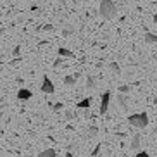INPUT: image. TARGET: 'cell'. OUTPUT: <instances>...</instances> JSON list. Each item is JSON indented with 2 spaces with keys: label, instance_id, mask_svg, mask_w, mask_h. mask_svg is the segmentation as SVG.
Segmentation results:
<instances>
[{
  "label": "cell",
  "instance_id": "cell-12",
  "mask_svg": "<svg viewBox=\"0 0 157 157\" xmlns=\"http://www.w3.org/2000/svg\"><path fill=\"white\" fill-rule=\"evenodd\" d=\"M109 69H111V71H112V74H116L117 78L121 76V67H119V64H116V62H111V64H109Z\"/></svg>",
  "mask_w": 157,
  "mask_h": 157
},
{
  "label": "cell",
  "instance_id": "cell-20",
  "mask_svg": "<svg viewBox=\"0 0 157 157\" xmlns=\"http://www.w3.org/2000/svg\"><path fill=\"white\" fill-rule=\"evenodd\" d=\"M19 54H21V48H19V47H16L14 50H12V56H14V57H19Z\"/></svg>",
  "mask_w": 157,
  "mask_h": 157
},
{
  "label": "cell",
  "instance_id": "cell-2",
  "mask_svg": "<svg viewBox=\"0 0 157 157\" xmlns=\"http://www.w3.org/2000/svg\"><path fill=\"white\" fill-rule=\"evenodd\" d=\"M128 121L131 126L143 129V128H147V124H148V116H147V112H138V114H131L128 117Z\"/></svg>",
  "mask_w": 157,
  "mask_h": 157
},
{
  "label": "cell",
  "instance_id": "cell-6",
  "mask_svg": "<svg viewBox=\"0 0 157 157\" xmlns=\"http://www.w3.org/2000/svg\"><path fill=\"white\" fill-rule=\"evenodd\" d=\"M78 78H79V73L73 74V76H66V78H64V85H66V86H74V85L78 83Z\"/></svg>",
  "mask_w": 157,
  "mask_h": 157
},
{
  "label": "cell",
  "instance_id": "cell-11",
  "mask_svg": "<svg viewBox=\"0 0 157 157\" xmlns=\"http://www.w3.org/2000/svg\"><path fill=\"white\" fill-rule=\"evenodd\" d=\"M38 157H57V152L54 150V148H47V150H43V152L38 154Z\"/></svg>",
  "mask_w": 157,
  "mask_h": 157
},
{
  "label": "cell",
  "instance_id": "cell-13",
  "mask_svg": "<svg viewBox=\"0 0 157 157\" xmlns=\"http://www.w3.org/2000/svg\"><path fill=\"white\" fill-rule=\"evenodd\" d=\"M86 88L88 90H93V88H95V78H93V76H88L86 78Z\"/></svg>",
  "mask_w": 157,
  "mask_h": 157
},
{
  "label": "cell",
  "instance_id": "cell-24",
  "mask_svg": "<svg viewBox=\"0 0 157 157\" xmlns=\"http://www.w3.org/2000/svg\"><path fill=\"white\" fill-rule=\"evenodd\" d=\"M57 2H59L60 5H66V0H57Z\"/></svg>",
  "mask_w": 157,
  "mask_h": 157
},
{
  "label": "cell",
  "instance_id": "cell-19",
  "mask_svg": "<svg viewBox=\"0 0 157 157\" xmlns=\"http://www.w3.org/2000/svg\"><path fill=\"white\" fill-rule=\"evenodd\" d=\"M60 64H62V57L59 56V59H56V62H54V67L57 69V67H60Z\"/></svg>",
  "mask_w": 157,
  "mask_h": 157
},
{
  "label": "cell",
  "instance_id": "cell-5",
  "mask_svg": "<svg viewBox=\"0 0 157 157\" xmlns=\"http://www.w3.org/2000/svg\"><path fill=\"white\" fill-rule=\"evenodd\" d=\"M33 97V92H29L28 88H21L17 92V98L19 100H29Z\"/></svg>",
  "mask_w": 157,
  "mask_h": 157
},
{
  "label": "cell",
  "instance_id": "cell-15",
  "mask_svg": "<svg viewBox=\"0 0 157 157\" xmlns=\"http://www.w3.org/2000/svg\"><path fill=\"white\" fill-rule=\"evenodd\" d=\"M117 90H119L121 93H129V92H131V86H129V85H121Z\"/></svg>",
  "mask_w": 157,
  "mask_h": 157
},
{
  "label": "cell",
  "instance_id": "cell-14",
  "mask_svg": "<svg viewBox=\"0 0 157 157\" xmlns=\"http://www.w3.org/2000/svg\"><path fill=\"white\" fill-rule=\"evenodd\" d=\"M97 133H98V128L97 126H90V128H88V136H97Z\"/></svg>",
  "mask_w": 157,
  "mask_h": 157
},
{
  "label": "cell",
  "instance_id": "cell-23",
  "mask_svg": "<svg viewBox=\"0 0 157 157\" xmlns=\"http://www.w3.org/2000/svg\"><path fill=\"white\" fill-rule=\"evenodd\" d=\"M136 157H148L147 152H136Z\"/></svg>",
  "mask_w": 157,
  "mask_h": 157
},
{
  "label": "cell",
  "instance_id": "cell-27",
  "mask_svg": "<svg viewBox=\"0 0 157 157\" xmlns=\"http://www.w3.org/2000/svg\"><path fill=\"white\" fill-rule=\"evenodd\" d=\"M155 45H157V43H155Z\"/></svg>",
  "mask_w": 157,
  "mask_h": 157
},
{
  "label": "cell",
  "instance_id": "cell-21",
  "mask_svg": "<svg viewBox=\"0 0 157 157\" xmlns=\"http://www.w3.org/2000/svg\"><path fill=\"white\" fill-rule=\"evenodd\" d=\"M73 31H74V29L71 28V26H67V28L64 29V36H67V35H71V33H73Z\"/></svg>",
  "mask_w": 157,
  "mask_h": 157
},
{
  "label": "cell",
  "instance_id": "cell-26",
  "mask_svg": "<svg viewBox=\"0 0 157 157\" xmlns=\"http://www.w3.org/2000/svg\"><path fill=\"white\" fill-rule=\"evenodd\" d=\"M0 19H2V12H0Z\"/></svg>",
  "mask_w": 157,
  "mask_h": 157
},
{
  "label": "cell",
  "instance_id": "cell-3",
  "mask_svg": "<svg viewBox=\"0 0 157 157\" xmlns=\"http://www.w3.org/2000/svg\"><path fill=\"white\" fill-rule=\"evenodd\" d=\"M109 102H111V92H104L102 93V98H100V109H98V112L102 116L105 114L107 109H109Z\"/></svg>",
  "mask_w": 157,
  "mask_h": 157
},
{
  "label": "cell",
  "instance_id": "cell-10",
  "mask_svg": "<svg viewBox=\"0 0 157 157\" xmlns=\"http://www.w3.org/2000/svg\"><path fill=\"white\" fill-rule=\"evenodd\" d=\"M57 52H59V56H60V57H66V59H71V57H74L73 52H71L69 48H64V47H60Z\"/></svg>",
  "mask_w": 157,
  "mask_h": 157
},
{
  "label": "cell",
  "instance_id": "cell-18",
  "mask_svg": "<svg viewBox=\"0 0 157 157\" xmlns=\"http://www.w3.org/2000/svg\"><path fill=\"white\" fill-rule=\"evenodd\" d=\"M50 105H52L54 111H60V109H62V104H60V102H57V104H50Z\"/></svg>",
  "mask_w": 157,
  "mask_h": 157
},
{
  "label": "cell",
  "instance_id": "cell-4",
  "mask_svg": "<svg viewBox=\"0 0 157 157\" xmlns=\"http://www.w3.org/2000/svg\"><path fill=\"white\" fill-rule=\"evenodd\" d=\"M42 92L43 93H48V95L56 92V86H54V83H52V79L47 78V76L43 78V81H42Z\"/></svg>",
  "mask_w": 157,
  "mask_h": 157
},
{
  "label": "cell",
  "instance_id": "cell-22",
  "mask_svg": "<svg viewBox=\"0 0 157 157\" xmlns=\"http://www.w3.org/2000/svg\"><path fill=\"white\" fill-rule=\"evenodd\" d=\"M43 29H45V31H52V29H54V26H52V24H45V26H43Z\"/></svg>",
  "mask_w": 157,
  "mask_h": 157
},
{
  "label": "cell",
  "instance_id": "cell-16",
  "mask_svg": "<svg viewBox=\"0 0 157 157\" xmlns=\"http://www.w3.org/2000/svg\"><path fill=\"white\" fill-rule=\"evenodd\" d=\"M117 102L121 104V107H123V109H126V98L123 97V95H117Z\"/></svg>",
  "mask_w": 157,
  "mask_h": 157
},
{
  "label": "cell",
  "instance_id": "cell-17",
  "mask_svg": "<svg viewBox=\"0 0 157 157\" xmlns=\"http://www.w3.org/2000/svg\"><path fill=\"white\" fill-rule=\"evenodd\" d=\"M100 148H102V143H98L97 147L93 148V152H92V155H93V157H97L98 154H100Z\"/></svg>",
  "mask_w": 157,
  "mask_h": 157
},
{
  "label": "cell",
  "instance_id": "cell-1",
  "mask_svg": "<svg viewBox=\"0 0 157 157\" xmlns=\"http://www.w3.org/2000/svg\"><path fill=\"white\" fill-rule=\"evenodd\" d=\"M98 12L104 19H114L116 14H117V9H116V4L112 0H100Z\"/></svg>",
  "mask_w": 157,
  "mask_h": 157
},
{
  "label": "cell",
  "instance_id": "cell-9",
  "mask_svg": "<svg viewBox=\"0 0 157 157\" xmlns=\"http://www.w3.org/2000/svg\"><path fill=\"white\" fill-rule=\"evenodd\" d=\"M76 107H79V109H90V107H92V98L86 97V98H83V100H79Z\"/></svg>",
  "mask_w": 157,
  "mask_h": 157
},
{
  "label": "cell",
  "instance_id": "cell-7",
  "mask_svg": "<svg viewBox=\"0 0 157 157\" xmlns=\"http://www.w3.org/2000/svg\"><path fill=\"white\" fill-rule=\"evenodd\" d=\"M143 40H145V43H148V45H154V43H157V35L155 33L147 31L145 35H143Z\"/></svg>",
  "mask_w": 157,
  "mask_h": 157
},
{
  "label": "cell",
  "instance_id": "cell-25",
  "mask_svg": "<svg viewBox=\"0 0 157 157\" xmlns=\"http://www.w3.org/2000/svg\"><path fill=\"white\" fill-rule=\"evenodd\" d=\"M154 105H155V107H157V98H155V100H154Z\"/></svg>",
  "mask_w": 157,
  "mask_h": 157
},
{
  "label": "cell",
  "instance_id": "cell-8",
  "mask_svg": "<svg viewBox=\"0 0 157 157\" xmlns=\"http://www.w3.org/2000/svg\"><path fill=\"white\" fill-rule=\"evenodd\" d=\"M129 148H131V150H138V148H140V135H138V133H136V135L133 136V138H131Z\"/></svg>",
  "mask_w": 157,
  "mask_h": 157
}]
</instances>
